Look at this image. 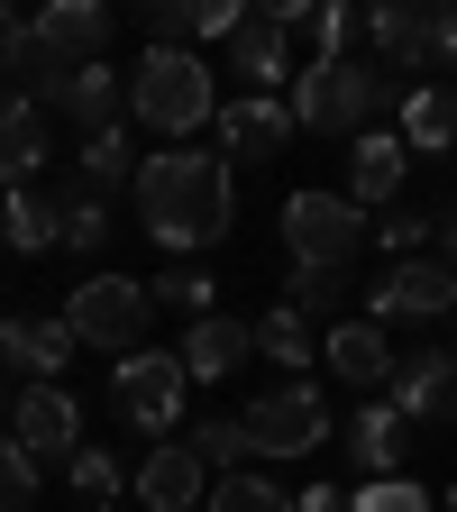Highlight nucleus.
<instances>
[{"mask_svg": "<svg viewBox=\"0 0 457 512\" xmlns=\"http://www.w3.org/2000/svg\"><path fill=\"white\" fill-rule=\"evenodd\" d=\"M138 220L165 256H202L229 238L238 220V183H229V156L220 147H156L138 156Z\"/></svg>", "mask_w": 457, "mask_h": 512, "instance_id": "1", "label": "nucleus"}, {"mask_svg": "<svg viewBox=\"0 0 457 512\" xmlns=\"http://www.w3.org/2000/svg\"><path fill=\"white\" fill-rule=\"evenodd\" d=\"M128 119L156 128V138H192V128L220 119V74L192 46H147L138 74H128Z\"/></svg>", "mask_w": 457, "mask_h": 512, "instance_id": "2", "label": "nucleus"}, {"mask_svg": "<svg viewBox=\"0 0 457 512\" xmlns=\"http://www.w3.org/2000/svg\"><path fill=\"white\" fill-rule=\"evenodd\" d=\"M284 101H293V128H339V138H366V119L384 110V64H366V55H311Z\"/></svg>", "mask_w": 457, "mask_h": 512, "instance_id": "3", "label": "nucleus"}, {"mask_svg": "<svg viewBox=\"0 0 457 512\" xmlns=\"http://www.w3.org/2000/svg\"><path fill=\"white\" fill-rule=\"evenodd\" d=\"M64 330H74V348H147V320H156V293L138 284V275H110V266H92L74 293H64Z\"/></svg>", "mask_w": 457, "mask_h": 512, "instance_id": "4", "label": "nucleus"}, {"mask_svg": "<svg viewBox=\"0 0 457 512\" xmlns=\"http://www.w3.org/2000/svg\"><path fill=\"white\" fill-rule=\"evenodd\" d=\"M366 238H375V220L348 202V192H293V202H284V247H293V266L348 275L357 256H366Z\"/></svg>", "mask_w": 457, "mask_h": 512, "instance_id": "5", "label": "nucleus"}, {"mask_svg": "<svg viewBox=\"0 0 457 512\" xmlns=\"http://www.w3.org/2000/svg\"><path fill=\"white\" fill-rule=\"evenodd\" d=\"M183 384H192V375H183L174 348H128V357L110 366V403H119L128 430H147V439L165 448V439L183 430Z\"/></svg>", "mask_w": 457, "mask_h": 512, "instance_id": "6", "label": "nucleus"}, {"mask_svg": "<svg viewBox=\"0 0 457 512\" xmlns=\"http://www.w3.org/2000/svg\"><path fill=\"white\" fill-rule=\"evenodd\" d=\"M366 46L375 64H394V74H430V64H457V10L448 0H384V10H366Z\"/></svg>", "mask_w": 457, "mask_h": 512, "instance_id": "7", "label": "nucleus"}, {"mask_svg": "<svg viewBox=\"0 0 457 512\" xmlns=\"http://www.w3.org/2000/svg\"><path fill=\"white\" fill-rule=\"evenodd\" d=\"M238 430H247V458H311V448H330L339 421H330V403L293 375V384H275V394H256V403L238 412Z\"/></svg>", "mask_w": 457, "mask_h": 512, "instance_id": "8", "label": "nucleus"}, {"mask_svg": "<svg viewBox=\"0 0 457 512\" xmlns=\"http://www.w3.org/2000/svg\"><path fill=\"white\" fill-rule=\"evenodd\" d=\"M448 311H457V266H439V256H403V266H384V284L366 293L375 330H394V320H448Z\"/></svg>", "mask_w": 457, "mask_h": 512, "instance_id": "9", "label": "nucleus"}, {"mask_svg": "<svg viewBox=\"0 0 457 512\" xmlns=\"http://www.w3.org/2000/svg\"><path fill=\"white\" fill-rule=\"evenodd\" d=\"M384 403H394L412 430H457V348H421L394 366V384H384Z\"/></svg>", "mask_w": 457, "mask_h": 512, "instance_id": "10", "label": "nucleus"}, {"mask_svg": "<svg viewBox=\"0 0 457 512\" xmlns=\"http://www.w3.org/2000/svg\"><path fill=\"white\" fill-rule=\"evenodd\" d=\"M10 439L28 448L37 467H74V448H83V412H74V394H64V384H28L19 412H10Z\"/></svg>", "mask_w": 457, "mask_h": 512, "instance_id": "11", "label": "nucleus"}, {"mask_svg": "<svg viewBox=\"0 0 457 512\" xmlns=\"http://www.w3.org/2000/svg\"><path fill=\"white\" fill-rule=\"evenodd\" d=\"M229 74H238V92L284 101V83H293V28H284L275 10H247L238 37H229Z\"/></svg>", "mask_w": 457, "mask_h": 512, "instance_id": "12", "label": "nucleus"}, {"mask_svg": "<svg viewBox=\"0 0 457 512\" xmlns=\"http://www.w3.org/2000/svg\"><path fill=\"white\" fill-rule=\"evenodd\" d=\"M128 494H138L147 512H202L211 503V467L192 458L183 439H165V448H147V467L128 476Z\"/></svg>", "mask_w": 457, "mask_h": 512, "instance_id": "13", "label": "nucleus"}, {"mask_svg": "<svg viewBox=\"0 0 457 512\" xmlns=\"http://www.w3.org/2000/svg\"><path fill=\"white\" fill-rule=\"evenodd\" d=\"M403 174H412L403 128H366V138L348 147V202L357 211H394L403 202Z\"/></svg>", "mask_w": 457, "mask_h": 512, "instance_id": "14", "label": "nucleus"}, {"mask_svg": "<svg viewBox=\"0 0 457 512\" xmlns=\"http://www.w3.org/2000/svg\"><path fill=\"white\" fill-rule=\"evenodd\" d=\"M183 375L192 384H220V375H238L247 357H256V320H229V311H211V320H192L183 330Z\"/></svg>", "mask_w": 457, "mask_h": 512, "instance_id": "15", "label": "nucleus"}, {"mask_svg": "<svg viewBox=\"0 0 457 512\" xmlns=\"http://www.w3.org/2000/svg\"><path fill=\"white\" fill-rule=\"evenodd\" d=\"M320 366L375 394V384H394V366H403V357L384 348V330H375V320H330V330H320Z\"/></svg>", "mask_w": 457, "mask_h": 512, "instance_id": "16", "label": "nucleus"}, {"mask_svg": "<svg viewBox=\"0 0 457 512\" xmlns=\"http://www.w3.org/2000/svg\"><path fill=\"white\" fill-rule=\"evenodd\" d=\"M220 147H238V156H284V147H293V101L238 92V101L220 110Z\"/></svg>", "mask_w": 457, "mask_h": 512, "instance_id": "17", "label": "nucleus"}, {"mask_svg": "<svg viewBox=\"0 0 457 512\" xmlns=\"http://www.w3.org/2000/svg\"><path fill=\"white\" fill-rule=\"evenodd\" d=\"M0 357L28 366V384H55L64 366H74V330H64V320H28V311H10V320H0Z\"/></svg>", "mask_w": 457, "mask_h": 512, "instance_id": "18", "label": "nucleus"}, {"mask_svg": "<svg viewBox=\"0 0 457 512\" xmlns=\"http://www.w3.org/2000/svg\"><path fill=\"white\" fill-rule=\"evenodd\" d=\"M403 448H412V421H403L394 403H366V412L348 421V458H357V476H366V485L403 476Z\"/></svg>", "mask_w": 457, "mask_h": 512, "instance_id": "19", "label": "nucleus"}, {"mask_svg": "<svg viewBox=\"0 0 457 512\" xmlns=\"http://www.w3.org/2000/svg\"><path fill=\"white\" fill-rule=\"evenodd\" d=\"M55 110H64V119H83L92 138H101V128L128 119V74H110V64H83V74H64V83H55Z\"/></svg>", "mask_w": 457, "mask_h": 512, "instance_id": "20", "label": "nucleus"}, {"mask_svg": "<svg viewBox=\"0 0 457 512\" xmlns=\"http://www.w3.org/2000/svg\"><path fill=\"white\" fill-rule=\"evenodd\" d=\"M46 165V110L28 92H0V183H37Z\"/></svg>", "mask_w": 457, "mask_h": 512, "instance_id": "21", "label": "nucleus"}, {"mask_svg": "<svg viewBox=\"0 0 457 512\" xmlns=\"http://www.w3.org/2000/svg\"><path fill=\"white\" fill-rule=\"evenodd\" d=\"M403 147L412 156H457V83H412V101H403Z\"/></svg>", "mask_w": 457, "mask_h": 512, "instance_id": "22", "label": "nucleus"}, {"mask_svg": "<svg viewBox=\"0 0 457 512\" xmlns=\"http://www.w3.org/2000/svg\"><path fill=\"white\" fill-rule=\"evenodd\" d=\"M55 229H64V247H74V256H101V247H110V202H101L83 174L55 183Z\"/></svg>", "mask_w": 457, "mask_h": 512, "instance_id": "23", "label": "nucleus"}, {"mask_svg": "<svg viewBox=\"0 0 457 512\" xmlns=\"http://www.w3.org/2000/svg\"><path fill=\"white\" fill-rule=\"evenodd\" d=\"M0 238H10L19 256H37V247H64V229H55V192H37V183H10V202H0Z\"/></svg>", "mask_w": 457, "mask_h": 512, "instance_id": "24", "label": "nucleus"}, {"mask_svg": "<svg viewBox=\"0 0 457 512\" xmlns=\"http://www.w3.org/2000/svg\"><path fill=\"white\" fill-rule=\"evenodd\" d=\"M202 512H293V494H284L275 476L238 467V476H211V503H202Z\"/></svg>", "mask_w": 457, "mask_h": 512, "instance_id": "25", "label": "nucleus"}, {"mask_svg": "<svg viewBox=\"0 0 457 512\" xmlns=\"http://www.w3.org/2000/svg\"><path fill=\"white\" fill-rule=\"evenodd\" d=\"M256 348H266L275 366H311V357H320V339H311V320H302V311H284V302H275L266 320H256Z\"/></svg>", "mask_w": 457, "mask_h": 512, "instance_id": "26", "label": "nucleus"}, {"mask_svg": "<svg viewBox=\"0 0 457 512\" xmlns=\"http://www.w3.org/2000/svg\"><path fill=\"white\" fill-rule=\"evenodd\" d=\"M83 183H92V192L138 183V147H128V119H119V128H101V138L83 147Z\"/></svg>", "mask_w": 457, "mask_h": 512, "instance_id": "27", "label": "nucleus"}, {"mask_svg": "<svg viewBox=\"0 0 457 512\" xmlns=\"http://www.w3.org/2000/svg\"><path fill=\"white\" fill-rule=\"evenodd\" d=\"M339 293H348V275H330V266H293V275H284V311H302L311 330L339 311Z\"/></svg>", "mask_w": 457, "mask_h": 512, "instance_id": "28", "label": "nucleus"}, {"mask_svg": "<svg viewBox=\"0 0 457 512\" xmlns=\"http://www.w3.org/2000/svg\"><path fill=\"white\" fill-rule=\"evenodd\" d=\"M183 448H192V458H202L211 476H238V458H247V430H238V421H192V430H183Z\"/></svg>", "mask_w": 457, "mask_h": 512, "instance_id": "29", "label": "nucleus"}, {"mask_svg": "<svg viewBox=\"0 0 457 512\" xmlns=\"http://www.w3.org/2000/svg\"><path fill=\"white\" fill-rule=\"evenodd\" d=\"M147 293H165V311H183V320H211L220 311V284L202 266H165V284H147Z\"/></svg>", "mask_w": 457, "mask_h": 512, "instance_id": "30", "label": "nucleus"}, {"mask_svg": "<svg viewBox=\"0 0 457 512\" xmlns=\"http://www.w3.org/2000/svg\"><path fill=\"white\" fill-rule=\"evenodd\" d=\"M37 485H46V467L28 458L19 439H0V512H28V503H37Z\"/></svg>", "mask_w": 457, "mask_h": 512, "instance_id": "31", "label": "nucleus"}, {"mask_svg": "<svg viewBox=\"0 0 457 512\" xmlns=\"http://www.w3.org/2000/svg\"><path fill=\"white\" fill-rule=\"evenodd\" d=\"M147 46H192L202 37V0H147Z\"/></svg>", "mask_w": 457, "mask_h": 512, "instance_id": "32", "label": "nucleus"}, {"mask_svg": "<svg viewBox=\"0 0 457 512\" xmlns=\"http://www.w3.org/2000/svg\"><path fill=\"white\" fill-rule=\"evenodd\" d=\"M64 476H74V494L83 503H119V458H110V448H74V467H64Z\"/></svg>", "mask_w": 457, "mask_h": 512, "instance_id": "33", "label": "nucleus"}, {"mask_svg": "<svg viewBox=\"0 0 457 512\" xmlns=\"http://www.w3.org/2000/svg\"><path fill=\"white\" fill-rule=\"evenodd\" d=\"M430 238H439V211H403V202L384 211V256H394V266H403V256H421Z\"/></svg>", "mask_w": 457, "mask_h": 512, "instance_id": "34", "label": "nucleus"}, {"mask_svg": "<svg viewBox=\"0 0 457 512\" xmlns=\"http://www.w3.org/2000/svg\"><path fill=\"white\" fill-rule=\"evenodd\" d=\"M348 512H439V503H430V485H412V476H384V485H366Z\"/></svg>", "mask_w": 457, "mask_h": 512, "instance_id": "35", "label": "nucleus"}, {"mask_svg": "<svg viewBox=\"0 0 457 512\" xmlns=\"http://www.w3.org/2000/svg\"><path fill=\"white\" fill-rule=\"evenodd\" d=\"M28 64V28H19V10H0V74H19Z\"/></svg>", "mask_w": 457, "mask_h": 512, "instance_id": "36", "label": "nucleus"}, {"mask_svg": "<svg viewBox=\"0 0 457 512\" xmlns=\"http://www.w3.org/2000/svg\"><path fill=\"white\" fill-rule=\"evenodd\" d=\"M293 512H348V494H339V485H302Z\"/></svg>", "mask_w": 457, "mask_h": 512, "instance_id": "37", "label": "nucleus"}, {"mask_svg": "<svg viewBox=\"0 0 457 512\" xmlns=\"http://www.w3.org/2000/svg\"><path fill=\"white\" fill-rule=\"evenodd\" d=\"M83 512H119V503H83Z\"/></svg>", "mask_w": 457, "mask_h": 512, "instance_id": "38", "label": "nucleus"}, {"mask_svg": "<svg viewBox=\"0 0 457 512\" xmlns=\"http://www.w3.org/2000/svg\"><path fill=\"white\" fill-rule=\"evenodd\" d=\"M448 330H457V311H448Z\"/></svg>", "mask_w": 457, "mask_h": 512, "instance_id": "39", "label": "nucleus"}, {"mask_svg": "<svg viewBox=\"0 0 457 512\" xmlns=\"http://www.w3.org/2000/svg\"><path fill=\"white\" fill-rule=\"evenodd\" d=\"M448 503H457V494H448Z\"/></svg>", "mask_w": 457, "mask_h": 512, "instance_id": "40", "label": "nucleus"}]
</instances>
